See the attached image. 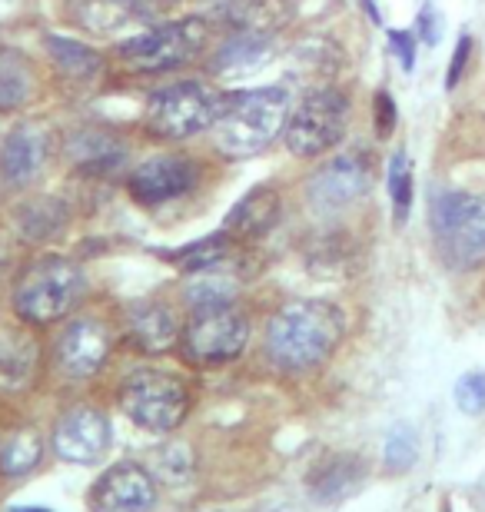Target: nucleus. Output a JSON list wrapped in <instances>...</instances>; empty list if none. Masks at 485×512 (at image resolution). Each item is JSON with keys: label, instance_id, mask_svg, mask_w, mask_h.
<instances>
[{"label": "nucleus", "instance_id": "obj_1", "mask_svg": "<svg viewBox=\"0 0 485 512\" xmlns=\"http://www.w3.org/2000/svg\"><path fill=\"white\" fill-rule=\"evenodd\" d=\"M346 333L343 313L323 300H293L266 326V356L286 373H306L336 353Z\"/></svg>", "mask_w": 485, "mask_h": 512}, {"label": "nucleus", "instance_id": "obj_2", "mask_svg": "<svg viewBox=\"0 0 485 512\" xmlns=\"http://www.w3.org/2000/svg\"><path fill=\"white\" fill-rule=\"evenodd\" d=\"M293 110L290 87H253L226 94L223 114L213 124V143L226 157H256L283 137Z\"/></svg>", "mask_w": 485, "mask_h": 512}, {"label": "nucleus", "instance_id": "obj_3", "mask_svg": "<svg viewBox=\"0 0 485 512\" xmlns=\"http://www.w3.org/2000/svg\"><path fill=\"white\" fill-rule=\"evenodd\" d=\"M87 290L84 270L67 260V256H37L20 270L14 290H10V306L24 323L50 326L74 310Z\"/></svg>", "mask_w": 485, "mask_h": 512}, {"label": "nucleus", "instance_id": "obj_4", "mask_svg": "<svg viewBox=\"0 0 485 512\" xmlns=\"http://www.w3.org/2000/svg\"><path fill=\"white\" fill-rule=\"evenodd\" d=\"M226 104V94L203 80H177L160 87L143 107V130L153 140H190L196 133L213 130Z\"/></svg>", "mask_w": 485, "mask_h": 512}, {"label": "nucleus", "instance_id": "obj_5", "mask_svg": "<svg viewBox=\"0 0 485 512\" xmlns=\"http://www.w3.org/2000/svg\"><path fill=\"white\" fill-rule=\"evenodd\" d=\"M429 227L439 260L449 270H476L485 263V197L469 190H446L432 200Z\"/></svg>", "mask_w": 485, "mask_h": 512}, {"label": "nucleus", "instance_id": "obj_6", "mask_svg": "<svg viewBox=\"0 0 485 512\" xmlns=\"http://www.w3.org/2000/svg\"><path fill=\"white\" fill-rule=\"evenodd\" d=\"M210 34L213 30L206 17H180L123 40L117 57L140 74H167L200 60L210 47Z\"/></svg>", "mask_w": 485, "mask_h": 512}, {"label": "nucleus", "instance_id": "obj_7", "mask_svg": "<svg viewBox=\"0 0 485 512\" xmlns=\"http://www.w3.org/2000/svg\"><path fill=\"white\" fill-rule=\"evenodd\" d=\"M349 127V97L339 87H313L296 100L286 120L283 140L293 157L313 160L339 147Z\"/></svg>", "mask_w": 485, "mask_h": 512}, {"label": "nucleus", "instance_id": "obj_8", "mask_svg": "<svg viewBox=\"0 0 485 512\" xmlns=\"http://www.w3.org/2000/svg\"><path fill=\"white\" fill-rule=\"evenodd\" d=\"M120 409L150 433H170L190 413V393L183 380L160 370H140L123 380Z\"/></svg>", "mask_w": 485, "mask_h": 512}, {"label": "nucleus", "instance_id": "obj_9", "mask_svg": "<svg viewBox=\"0 0 485 512\" xmlns=\"http://www.w3.org/2000/svg\"><path fill=\"white\" fill-rule=\"evenodd\" d=\"M373 170V157L366 150H346L323 160L306 180V207L316 217H339L369 193Z\"/></svg>", "mask_w": 485, "mask_h": 512}, {"label": "nucleus", "instance_id": "obj_10", "mask_svg": "<svg viewBox=\"0 0 485 512\" xmlns=\"http://www.w3.org/2000/svg\"><path fill=\"white\" fill-rule=\"evenodd\" d=\"M183 356L193 366H220L236 360L250 343V320L236 306H213V310H193L190 323L183 326Z\"/></svg>", "mask_w": 485, "mask_h": 512}, {"label": "nucleus", "instance_id": "obj_11", "mask_svg": "<svg viewBox=\"0 0 485 512\" xmlns=\"http://www.w3.org/2000/svg\"><path fill=\"white\" fill-rule=\"evenodd\" d=\"M57 153V137L44 120L17 124L0 143V180L10 190H27L30 183L44 177Z\"/></svg>", "mask_w": 485, "mask_h": 512}, {"label": "nucleus", "instance_id": "obj_12", "mask_svg": "<svg viewBox=\"0 0 485 512\" xmlns=\"http://www.w3.org/2000/svg\"><path fill=\"white\" fill-rule=\"evenodd\" d=\"M200 180H203V170L193 157L160 153V157L143 160L140 167L130 173L127 193L133 197V203L153 210V207H163V203L187 197L190 190H196Z\"/></svg>", "mask_w": 485, "mask_h": 512}, {"label": "nucleus", "instance_id": "obj_13", "mask_svg": "<svg viewBox=\"0 0 485 512\" xmlns=\"http://www.w3.org/2000/svg\"><path fill=\"white\" fill-rule=\"evenodd\" d=\"M113 333L97 316H77L57 336V366L70 380H90L110 360Z\"/></svg>", "mask_w": 485, "mask_h": 512}, {"label": "nucleus", "instance_id": "obj_14", "mask_svg": "<svg viewBox=\"0 0 485 512\" xmlns=\"http://www.w3.org/2000/svg\"><path fill=\"white\" fill-rule=\"evenodd\" d=\"M127 150V140L117 130L100 124L67 130L64 143H60V153L80 177H110V173H117L123 160H127Z\"/></svg>", "mask_w": 485, "mask_h": 512}, {"label": "nucleus", "instance_id": "obj_15", "mask_svg": "<svg viewBox=\"0 0 485 512\" xmlns=\"http://www.w3.org/2000/svg\"><path fill=\"white\" fill-rule=\"evenodd\" d=\"M153 503H157V483L137 463L107 469L90 489V509L94 512H150Z\"/></svg>", "mask_w": 485, "mask_h": 512}, {"label": "nucleus", "instance_id": "obj_16", "mask_svg": "<svg viewBox=\"0 0 485 512\" xmlns=\"http://www.w3.org/2000/svg\"><path fill=\"white\" fill-rule=\"evenodd\" d=\"M54 449L67 463H97L110 449V419L94 406H77L54 429Z\"/></svg>", "mask_w": 485, "mask_h": 512}, {"label": "nucleus", "instance_id": "obj_17", "mask_svg": "<svg viewBox=\"0 0 485 512\" xmlns=\"http://www.w3.org/2000/svg\"><path fill=\"white\" fill-rule=\"evenodd\" d=\"M283 220V197L273 183H260V187L246 190L240 200L233 203V210L226 213L223 230L233 240H263L276 230V223Z\"/></svg>", "mask_w": 485, "mask_h": 512}, {"label": "nucleus", "instance_id": "obj_18", "mask_svg": "<svg viewBox=\"0 0 485 512\" xmlns=\"http://www.w3.org/2000/svg\"><path fill=\"white\" fill-rule=\"evenodd\" d=\"M280 54L273 44V34H253V30H233L220 47L213 50L210 67L220 77H236V74H253V70L266 67Z\"/></svg>", "mask_w": 485, "mask_h": 512}, {"label": "nucleus", "instance_id": "obj_19", "mask_svg": "<svg viewBox=\"0 0 485 512\" xmlns=\"http://www.w3.org/2000/svg\"><path fill=\"white\" fill-rule=\"evenodd\" d=\"M183 326L177 313L167 303H140L130 310V340L140 346L143 353H170L180 343Z\"/></svg>", "mask_w": 485, "mask_h": 512}, {"label": "nucleus", "instance_id": "obj_20", "mask_svg": "<svg viewBox=\"0 0 485 512\" xmlns=\"http://www.w3.org/2000/svg\"><path fill=\"white\" fill-rule=\"evenodd\" d=\"M216 17L230 30L276 34L293 20V0H220Z\"/></svg>", "mask_w": 485, "mask_h": 512}, {"label": "nucleus", "instance_id": "obj_21", "mask_svg": "<svg viewBox=\"0 0 485 512\" xmlns=\"http://www.w3.org/2000/svg\"><path fill=\"white\" fill-rule=\"evenodd\" d=\"M67 17L97 37H113L143 17L140 0H67Z\"/></svg>", "mask_w": 485, "mask_h": 512}, {"label": "nucleus", "instance_id": "obj_22", "mask_svg": "<svg viewBox=\"0 0 485 512\" xmlns=\"http://www.w3.org/2000/svg\"><path fill=\"white\" fill-rule=\"evenodd\" d=\"M40 94V77L27 54L17 47L0 44V114H14V110L34 104Z\"/></svg>", "mask_w": 485, "mask_h": 512}, {"label": "nucleus", "instance_id": "obj_23", "mask_svg": "<svg viewBox=\"0 0 485 512\" xmlns=\"http://www.w3.org/2000/svg\"><path fill=\"white\" fill-rule=\"evenodd\" d=\"M70 223V210L57 197H30L14 210V227L27 243H47L60 237Z\"/></svg>", "mask_w": 485, "mask_h": 512}, {"label": "nucleus", "instance_id": "obj_24", "mask_svg": "<svg viewBox=\"0 0 485 512\" xmlns=\"http://www.w3.org/2000/svg\"><path fill=\"white\" fill-rule=\"evenodd\" d=\"M47 54H50V64L57 67V74L64 80H70V84H77V87L97 84L100 74H103V57L94 47L80 44V40L47 37Z\"/></svg>", "mask_w": 485, "mask_h": 512}, {"label": "nucleus", "instance_id": "obj_25", "mask_svg": "<svg viewBox=\"0 0 485 512\" xmlns=\"http://www.w3.org/2000/svg\"><path fill=\"white\" fill-rule=\"evenodd\" d=\"M183 296L193 310H213V306H230L236 296H240V280L233 273H226L223 266H213V270H200L190 273L187 286H183Z\"/></svg>", "mask_w": 485, "mask_h": 512}, {"label": "nucleus", "instance_id": "obj_26", "mask_svg": "<svg viewBox=\"0 0 485 512\" xmlns=\"http://www.w3.org/2000/svg\"><path fill=\"white\" fill-rule=\"evenodd\" d=\"M363 479V463L353 456H336L329 459L309 476V486H313V496L323 499V503H333V499L349 496Z\"/></svg>", "mask_w": 485, "mask_h": 512}, {"label": "nucleus", "instance_id": "obj_27", "mask_svg": "<svg viewBox=\"0 0 485 512\" xmlns=\"http://www.w3.org/2000/svg\"><path fill=\"white\" fill-rule=\"evenodd\" d=\"M236 243H240V240H233L230 233L220 230V233H210V237H203V240L190 243V247L170 250V253H167V260H170V263H177L180 270H187V273L213 270V266H223L226 260H230L233 250H236Z\"/></svg>", "mask_w": 485, "mask_h": 512}, {"label": "nucleus", "instance_id": "obj_28", "mask_svg": "<svg viewBox=\"0 0 485 512\" xmlns=\"http://www.w3.org/2000/svg\"><path fill=\"white\" fill-rule=\"evenodd\" d=\"M44 456V439L37 429L17 426L0 439V473L4 476H27Z\"/></svg>", "mask_w": 485, "mask_h": 512}, {"label": "nucleus", "instance_id": "obj_29", "mask_svg": "<svg viewBox=\"0 0 485 512\" xmlns=\"http://www.w3.org/2000/svg\"><path fill=\"white\" fill-rule=\"evenodd\" d=\"M349 260H353V243L343 233H326V237H316L306 247V263L313 273H333V270H346Z\"/></svg>", "mask_w": 485, "mask_h": 512}, {"label": "nucleus", "instance_id": "obj_30", "mask_svg": "<svg viewBox=\"0 0 485 512\" xmlns=\"http://www.w3.org/2000/svg\"><path fill=\"white\" fill-rule=\"evenodd\" d=\"M389 197H392L396 223H406L409 207H412V167H409V160L402 150L389 163Z\"/></svg>", "mask_w": 485, "mask_h": 512}, {"label": "nucleus", "instance_id": "obj_31", "mask_svg": "<svg viewBox=\"0 0 485 512\" xmlns=\"http://www.w3.org/2000/svg\"><path fill=\"white\" fill-rule=\"evenodd\" d=\"M416 456H419L416 429H412L409 423L392 426V433L386 439V466L402 473V469H409L412 463H416Z\"/></svg>", "mask_w": 485, "mask_h": 512}, {"label": "nucleus", "instance_id": "obj_32", "mask_svg": "<svg viewBox=\"0 0 485 512\" xmlns=\"http://www.w3.org/2000/svg\"><path fill=\"white\" fill-rule=\"evenodd\" d=\"M456 406L466 416H479L485 413V373H466L459 376L456 383Z\"/></svg>", "mask_w": 485, "mask_h": 512}, {"label": "nucleus", "instance_id": "obj_33", "mask_svg": "<svg viewBox=\"0 0 485 512\" xmlns=\"http://www.w3.org/2000/svg\"><path fill=\"white\" fill-rule=\"evenodd\" d=\"M389 44H392V54L399 57L402 70H409L412 74V67H416V37H412L409 30H392Z\"/></svg>", "mask_w": 485, "mask_h": 512}, {"label": "nucleus", "instance_id": "obj_34", "mask_svg": "<svg viewBox=\"0 0 485 512\" xmlns=\"http://www.w3.org/2000/svg\"><path fill=\"white\" fill-rule=\"evenodd\" d=\"M469 57H472V37H469V34H462V37H459V44H456V54H452V60H449V77H446V87H449V90L459 84L462 74H466Z\"/></svg>", "mask_w": 485, "mask_h": 512}, {"label": "nucleus", "instance_id": "obj_35", "mask_svg": "<svg viewBox=\"0 0 485 512\" xmlns=\"http://www.w3.org/2000/svg\"><path fill=\"white\" fill-rule=\"evenodd\" d=\"M396 104H392V97L386 94V90H379L376 94V130L379 137H389L392 127H396Z\"/></svg>", "mask_w": 485, "mask_h": 512}, {"label": "nucleus", "instance_id": "obj_36", "mask_svg": "<svg viewBox=\"0 0 485 512\" xmlns=\"http://www.w3.org/2000/svg\"><path fill=\"white\" fill-rule=\"evenodd\" d=\"M419 27H422V37H426V44H436V20H432L429 10H422Z\"/></svg>", "mask_w": 485, "mask_h": 512}, {"label": "nucleus", "instance_id": "obj_37", "mask_svg": "<svg viewBox=\"0 0 485 512\" xmlns=\"http://www.w3.org/2000/svg\"><path fill=\"white\" fill-rule=\"evenodd\" d=\"M7 256H10V237H7L4 223H0V266L7 263Z\"/></svg>", "mask_w": 485, "mask_h": 512}, {"label": "nucleus", "instance_id": "obj_38", "mask_svg": "<svg viewBox=\"0 0 485 512\" xmlns=\"http://www.w3.org/2000/svg\"><path fill=\"white\" fill-rule=\"evenodd\" d=\"M10 512H47V509H37V506H17V509H10Z\"/></svg>", "mask_w": 485, "mask_h": 512}]
</instances>
